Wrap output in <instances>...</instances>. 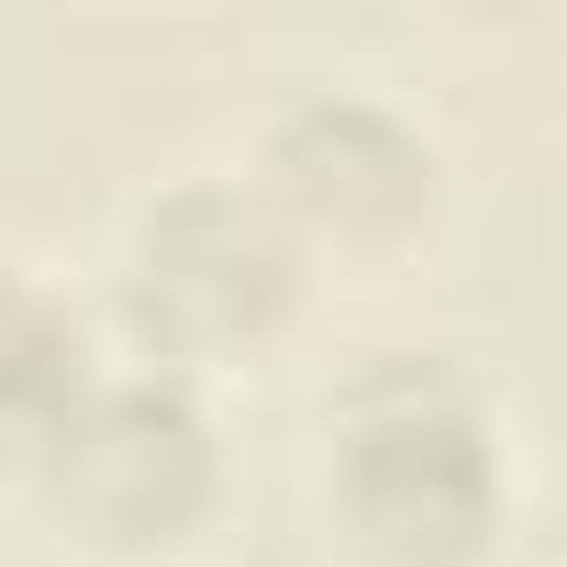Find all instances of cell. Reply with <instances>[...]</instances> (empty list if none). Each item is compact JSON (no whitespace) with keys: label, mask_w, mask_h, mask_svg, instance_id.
<instances>
[{"label":"cell","mask_w":567,"mask_h":567,"mask_svg":"<svg viewBox=\"0 0 567 567\" xmlns=\"http://www.w3.org/2000/svg\"><path fill=\"white\" fill-rule=\"evenodd\" d=\"M301 301V234L278 223L245 178L156 189L123 234V323L145 357H245Z\"/></svg>","instance_id":"obj_2"},{"label":"cell","mask_w":567,"mask_h":567,"mask_svg":"<svg viewBox=\"0 0 567 567\" xmlns=\"http://www.w3.org/2000/svg\"><path fill=\"white\" fill-rule=\"evenodd\" d=\"M256 200L290 234H334V245H401L434 212V145L368 101V90H312L267 123L256 156Z\"/></svg>","instance_id":"obj_4"},{"label":"cell","mask_w":567,"mask_h":567,"mask_svg":"<svg viewBox=\"0 0 567 567\" xmlns=\"http://www.w3.org/2000/svg\"><path fill=\"white\" fill-rule=\"evenodd\" d=\"M334 501L379 567H478L501 545V445L456 368L379 357L334 390Z\"/></svg>","instance_id":"obj_1"},{"label":"cell","mask_w":567,"mask_h":567,"mask_svg":"<svg viewBox=\"0 0 567 567\" xmlns=\"http://www.w3.org/2000/svg\"><path fill=\"white\" fill-rule=\"evenodd\" d=\"M45 489H56V512H68L90 545L156 556V545L200 534V512L223 501V434H212V412L189 401L178 368L101 379V390L79 401V423L56 434Z\"/></svg>","instance_id":"obj_3"},{"label":"cell","mask_w":567,"mask_h":567,"mask_svg":"<svg viewBox=\"0 0 567 567\" xmlns=\"http://www.w3.org/2000/svg\"><path fill=\"white\" fill-rule=\"evenodd\" d=\"M90 390H101V368H90V334L68 323V301L0 278V467H45Z\"/></svg>","instance_id":"obj_5"}]
</instances>
